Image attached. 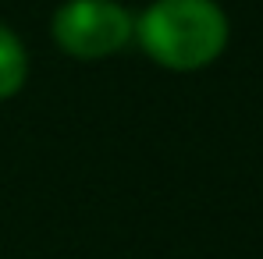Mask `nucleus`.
Returning a JSON list of instances; mask_svg holds the SVG:
<instances>
[{"label": "nucleus", "mask_w": 263, "mask_h": 259, "mask_svg": "<svg viewBox=\"0 0 263 259\" xmlns=\"http://www.w3.org/2000/svg\"><path fill=\"white\" fill-rule=\"evenodd\" d=\"M228 43L231 18L217 0H149L135 14V46L175 75L217 64Z\"/></svg>", "instance_id": "nucleus-1"}, {"label": "nucleus", "mask_w": 263, "mask_h": 259, "mask_svg": "<svg viewBox=\"0 0 263 259\" xmlns=\"http://www.w3.org/2000/svg\"><path fill=\"white\" fill-rule=\"evenodd\" d=\"M29 68H32V61H29L25 39H22L7 22H0V103L14 99V96L25 89Z\"/></svg>", "instance_id": "nucleus-3"}, {"label": "nucleus", "mask_w": 263, "mask_h": 259, "mask_svg": "<svg viewBox=\"0 0 263 259\" xmlns=\"http://www.w3.org/2000/svg\"><path fill=\"white\" fill-rule=\"evenodd\" d=\"M50 39L71 61H107L135 43V14L121 0H61L50 14Z\"/></svg>", "instance_id": "nucleus-2"}]
</instances>
